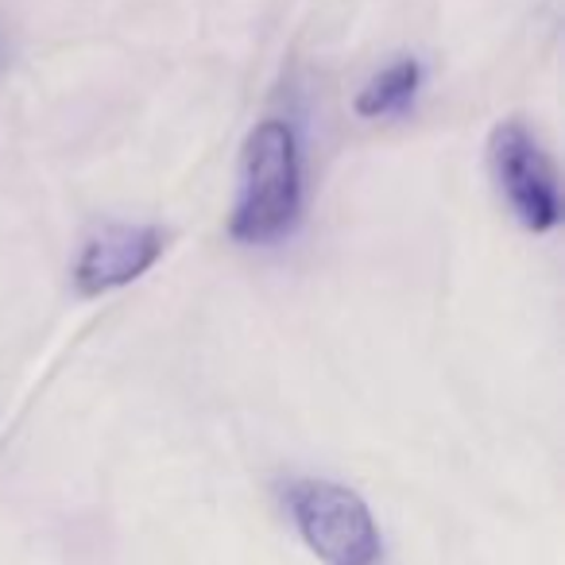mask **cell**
Masks as SVG:
<instances>
[{"label":"cell","instance_id":"cell-4","mask_svg":"<svg viewBox=\"0 0 565 565\" xmlns=\"http://www.w3.org/2000/svg\"><path fill=\"white\" fill-rule=\"evenodd\" d=\"M167 248V233L156 225H105L82 244L78 259H74V287L82 299H102L113 295L140 275L156 267V259Z\"/></svg>","mask_w":565,"mask_h":565},{"label":"cell","instance_id":"cell-3","mask_svg":"<svg viewBox=\"0 0 565 565\" xmlns=\"http://www.w3.org/2000/svg\"><path fill=\"white\" fill-rule=\"evenodd\" d=\"M488 167L500 186L503 202L531 233H550L562 221V194H557L554 163L523 120H500L488 136Z\"/></svg>","mask_w":565,"mask_h":565},{"label":"cell","instance_id":"cell-2","mask_svg":"<svg viewBox=\"0 0 565 565\" xmlns=\"http://www.w3.org/2000/svg\"><path fill=\"white\" fill-rule=\"evenodd\" d=\"M287 511L307 542V550L326 565H380L384 562V539L372 519L369 503L361 492L338 484V480L302 477L291 480L287 492Z\"/></svg>","mask_w":565,"mask_h":565},{"label":"cell","instance_id":"cell-5","mask_svg":"<svg viewBox=\"0 0 565 565\" xmlns=\"http://www.w3.org/2000/svg\"><path fill=\"white\" fill-rule=\"evenodd\" d=\"M418 86H423V66H418V58H399V63L380 71L376 78L356 94V117H364V120L395 117V113H403L415 102Z\"/></svg>","mask_w":565,"mask_h":565},{"label":"cell","instance_id":"cell-1","mask_svg":"<svg viewBox=\"0 0 565 565\" xmlns=\"http://www.w3.org/2000/svg\"><path fill=\"white\" fill-rule=\"evenodd\" d=\"M302 217V151L287 120H259L244 140L241 190L228 233L241 244H275Z\"/></svg>","mask_w":565,"mask_h":565}]
</instances>
